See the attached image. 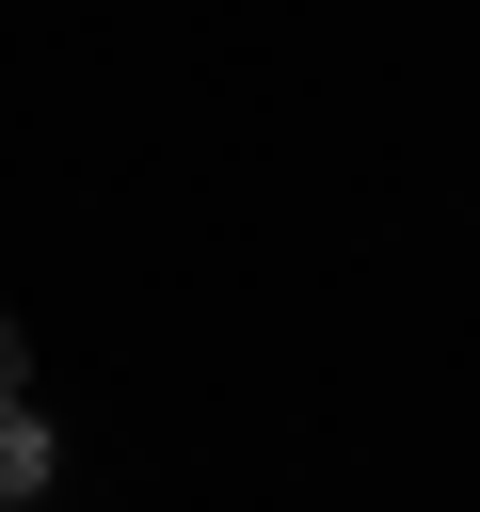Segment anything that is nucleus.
I'll return each mask as SVG.
<instances>
[{
  "mask_svg": "<svg viewBox=\"0 0 480 512\" xmlns=\"http://www.w3.org/2000/svg\"><path fill=\"white\" fill-rule=\"evenodd\" d=\"M32 480H48V432H32V416H0V496H32Z\"/></svg>",
  "mask_w": 480,
  "mask_h": 512,
  "instance_id": "obj_1",
  "label": "nucleus"
},
{
  "mask_svg": "<svg viewBox=\"0 0 480 512\" xmlns=\"http://www.w3.org/2000/svg\"><path fill=\"white\" fill-rule=\"evenodd\" d=\"M16 384H32V352H16V320H0V416H16Z\"/></svg>",
  "mask_w": 480,
  "mask_h": 512,
  "instance_id": "obj_2",
  "label": "nucleus"
}]
</instances>
